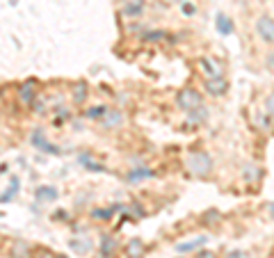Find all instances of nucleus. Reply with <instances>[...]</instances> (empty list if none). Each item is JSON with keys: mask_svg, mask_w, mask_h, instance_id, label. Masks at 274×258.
I'll return each mask as SVG.
<instances>
[{"mask_svg": "<svg viewBox=\"0 0 274 258\" xmlns=\"http://www.w3.org/2000/svg\"><path fill=\"white\" fill-rule=\"evenodd\" d=\"M187 171L192 174V176H208L210 171H213V158L208 153H203V151H197V153H190L187 158Z\"/></svg>", "mask_w": 274, "mask_h": 258, "instance_id": "1", "label": "nucleus"}, {"mask_svg": "<svg viewBox=\"0 0 274 258\" xmlns=\"http://www.w3.org/2000/svg\"><path fill=\"white\" fill-rule=\"evenodd\" d=\"M16 96H18V101H21V105L32 107V103L37 101V82L28 80V82H23V85H18Z\"/></svg>", "mask_w": 274, "mask_h": 258, "instance_id": "2", "label": "nucleus"}, {"mask_svg": "<svg viewBox=\"0 0 274 258\" xmlns=\"http://www.w3.org/2000/svg\"><path fill=\"white\" fill-rule=\"evenodd\" d=\"M176 103L181 105L183 110H192V107H199V105H203V101H201V96H199L194 89H183V91H178Z\"/></svg>", "mask_w": 274, "mask_h": 258, "instance_id": "3", "label": "nucleus"}, {"mask_svg": "<svg viewBox=\"0 0 274 258\" xmlns=\"http://www.w3.org/2000/svg\"><path fill=\"white\" fill-rule=\"evenodd\" d=\"M30 142H32V144L37 146L39 151H44V153H50V155H60V153H62V151H60V149H57L55 144H50L48 139L44 137V133H41L39 128H37V130L32 133V137H30Z\"/></svg>", "mask_w": 274, "mask_h": 258, "instance_id": "4", "label": "nucleus"}, {"mask_svg": "<svg viewBox=\"0 0 274 258\" xmlns=\"http://www.w3.org/2000/svg\"><path fill=\"white\" fill-rule=\"evenodd\" d=\"M256 30H258V37L267 44H274V21L270 16H260L256 23Z\"/></svg>", "mask_w": 274, "mask_h": 258, "instance_id": "5", "label": "nucleus"}, {"mask_svg": "<svg viewBox=\"0 0 274 258\" xmlns=\"http://www.w3.org/2000/svg\"><path fill=\"white\" fill-rule=\"evenodd\" d=\"M121 123H123V114H121L119 110H107V114L101 119V128L114 130V128H119Z\"/></svg>", "mask_w": 274, "mask_h": 258, "instance_id": "6", "label": "nucleus"}, {"mask_svg": "<svg viewBox=\"0 0 274 258\" xmlns=\"http://www.w3.org/2000/svg\"><path fill=\"white\" fill-rule=\"evenodd\" d=\"M226 87H228V85H226V80L222 76H219V78H210V80L206 82V89H208V94H213V96H222L226 91Z\"/></svg>", "mask_w": 274, "mask_h": 258, "instance_id": "7", "label": "nucleus"}, {"mask_svg": "<svg viewBox=\"0 0 274 258\" xmlns=\"http://www.w3.org/2000/svg\"><path fill=\"white\" fill-rule=\"evenodd\" d=\"M144 251H146L144 242L137 240V238H133V240L126 244V256H128V258H142V256H144Z\"/></svg>", "mask_w": 274, "mask_h": 258, "instance_id": "8", "label": "nucleus"}, {"mask_svg": "<svg viewBox=\"0 0 274 258\" xmlns=\"http://www.w3.org/2000/svg\"><path fill=\"white\" fill-rule=\"evenodd\" d=\"M151 176H153V171L146 169V167H142V165H139V167H135V169H133L128 176H126V181H128V183H139V181L151 178Z\"/></svg>", "mask_w": 274, "mask_h": 258, "instance_id": "9", "label": "nucleus"}, {"mask_svg": "<svg viewBox=\"0 0 274 258\" xmlns=\"http://www.w3.org/2000/svg\"><path fill=\"white\" fill-rule=\"evenodd\" d=\"M73 103L76 105H82L85 103V98H87V82H76L73 85Z\"/></svg>", "mask_w": 274, "mask_h": 258, "instance_id": "10", "label": "nucleus"}, {"mask_svg": "<svg viewBox=\"0 0 274 258\" xmlns=\"http://www.w3.org/2000/svg\"><path fill=\"white\" fill-rule=\"evenodd\" d=\"M142 9H144V5H142V0H133V2H128V5L123 7V16H128V18H137L139 14H142Z\"/></svg>", "mask_w": 274, "mask_h": 258, "instance_id": "11", "label": "nucleus"}, {"mask_svg": "<svg viewBox=\"0 0 274 258\" xmlns=\"http://www.w3.org/2000/svg\"><path fill=\"white\" fill-rule=\"evenodd\" d=\"M206 117H208V110H206L203 105H199V107H192V110H187V119L192 121V123H201Z\"/></svg>", "mask_w": 274, "mask_h": 258, "instance_id": "12", "label": "nucleus"}, {"mask_svg": "<svg viewBox=\"0 0 274 258\" xmlns=\"http://www.w3.org/2000/svg\"><path fill=\"white\" fill-rule=\"evenodd\" d=\"M199 64L203 66V71H206V76L208 78H219L222 76V71H219V66L215 64V62H210V60H206V57H201V62Z\"/></svg>", "mask_w": 274, "mask_h": 258, "instance_id": "13", "label": "nucleus"}, {"mask_svg": "<svg viewBox=\"0 0 274 258\" xmlns=\"http://www.w3.org/2000/svg\"><path fill=\"white\" fill-rule=\"evenodd\" d=\"M206 242H208V238L201 235V238H197V240H192V242H183V244H178L176 249L178 251H194V249H199V247H203Z\"/></svg>", "mask_w": 274, "mask_h": 258, "instance_id": "14", "label": "nucleus"}, {"mask_svg": "<svg viewBox=\"0 0 274 258\" xmlns=\"http://www.w3.org/2000/svg\"><path fill=\"white\" fill-rule=\"evenodd\" d=\"M215 23H217V30L222 34H231V32H233V21H231L228 16H224V14H219Z\"/></svg>", "mask_w": 274, "mask_h": 258, "instance_id": "15", "label": "nucleus"}, {"mask_svg": "<svg viewBox=\"0 0 274 258\" xmlns=\"http://www.w3.org/2000/svg\"><path fill=\"white\" fill-rule=\"evenodd\" d=\"M57 190L55 187H39L37 190V201H55Z\"/></svg>", "mask_w": 274, "mask_h": 258, "instance_id": "16", "label": "nucleus"}, {"mask_svg": "<svg viewBox=\"0 0 274 258\" xmlns=\"http://www.w3.org/2000/svg\"><path fill=\"white\" fill-rule=\"evenodd\" d=\"M18 187H21V183H18V178H12V187H9L7 192H2V194H0V203H9V201H12V199L16 197Z\"/></svg>", "mask_w": 274, "mask_h": 258, "instance_id": "17", "label": "nucleus"}, {"mask_svg": "<svg viewBox=\"0 0 274 258\" xmlns=\"http://www.w3.org/2000/svg\"><path fill=\"white\" fill-rule=\"evenodd\" d=\"M105 114H107V107H105V105H94V107H89L87 112H85V117H87V119H103Z\"/></svg>", "mask_w": 274, "mask_h": 258, "instance_id": "18", "label": "nucleus"}, {"mask_svg": "<svg viewBox=\"0 0 274 258\" xmlns=\"http://www.w3.org/2000/svg\"><path fill=\"white\" fill-rule=\"evenodd\" d=\"M101 249H103V256H112L114 251V238H110V235H103V240H101Z\"/></svg>", "mask_w": 274, "mask_h": 258, "instance_id": "19", "label": "nucleus"}, {"mask_svg": "<svg viewBox=\"0 0 274 258\" xmlns=\"http://www.w3.org/2000/svg\"><path fill=\"white\" fill-rule=\"evenodd\" d=\"M80 162L87 167V169H91V171H103V165H98V162H94L91 158H89V153H85V155H80Z\"/></svg>", "mask_w": 274, "mask_h": 258, "instance_id": "20", "label": "nucleus"}, {"mask_svg": "<svg viewBox=\"0 0 274 258\" xmlns=\"http://www.w3.org/2000/svg\"><path fill=\"white\" fill-rule=\"evenodd\" d=\"M69 244H71V247H73V249H76V251H82V254H85V251H89V249H91V242H87V240H85V242L71 240V242H69Z\"/></svg>", "mask_w": 274, "mask_h": 258, "instance_id": "21", "label": "nucleus"}, {"mask_svg": "<svg viewBox=\"0 0 274 258\" xmlns=\"http://www.w3.org/2000/svg\"><path fill=\"white\" fill-rule=\"evenodd\" d=\"M30 258H55V256H53V251L44 249V247H37V249L32 251V256H30Z\"/></svg>", "mask_w": 274, "mask_h": 258, "instance_id": "22", "label": "nucleus"}, {"mask_svg": "<svg viewBox=\"0 0 274 258\" xmlns=\"http://www.w3.org/2000/svg\"><path fill=\"white\" fill-rule=\"evenodd\" d=\"M112 210L114 208H110V210H94V212H91V217H94V219H110V217H112Z\"/></svg>", "mask_w": 274, "mask_h": 258, "instance_id": "23", "label": "nucleus"}, {"mask_svg": "<svg viewBox=\"0 0 274 258\" xmlns=\"http://www.w3.org/2000/svg\"><path fill=\"white\" fill-rule=\"evenodd\" d=\"M162 37H167V34L160 32V30H158V32H146L144 34V39H149V41H160Z\"/></svg>", "mask_w": 274, "mask_h": 258, "instance_id": "24", "label": "nucleus"}, {"mask_svg": "<svg viewBox=\"0 0 274 258\" xmlns=\"http://www.w3.org/2000/svg\"><path fill=\"white\" fill-rule=\"evenodd\" d=\"M265 110H267V114H270V117H274V94H270V96H267Z\"/></svg>", "mask_w": 274, "mask_h": 258, "instance_id": "25", "label": "nucleus"}, {"mask_svg": "<svg viewBox=\"0 0 274 258\" xmlns=\"http://www.w3.org/2000/svg\"><path fill=\"white\" fill-rule=\"evenodd\" d=\"M181 5H183V12H185L187 16H192V14H197V7H194L192 2H185V0H183Z\"/></svg>", "mask_w": 274, "mask_h": 258, "instance_id": "26", "label": "nucleus"}, {"mask_svg": "<svg viewBox=\"0 0 274 258\" xmlns=\"http://www.w3.org/2000/svg\"><path fill=\"white\" fill-rule=\"evenodd\" d=\"M226 258H249L247 251H231V254H226Z\"/></svg>", "mask_w": 274, "mask_h": 258, "instance_id": "27", "label": "nucleus"}, {"mask_svg": "<svg viewBox=\"0 0 274 258\" xmlns=\"http://www.w3.org/2000/svg\"><path fill=\"white\" fill-rule=\"evenodd\" d=\"M197 258H215V256H213V254H208V251H203V254H199Z\"/></svg>", "mask_w": 274, "mask_h": 258, "instance_id": "28", "label": "nucleus"}, {"mask_svg": "<svg viewBox=\"0 0 274 258\" xmlns=\"http://www.w3.org/2000/svg\"><path fill=\"white\" fill-rule=\"evenodd\" d=\"M55 217H57V219H60V217H64V219H66V217H69V215H66L64 210H60V212H55Z\"/></svg>", "mask_w": 274, "mask_h": 258, "instance_id": "29", "label": "nucleus"}, {"mask_svg": "<svg viewBox=\"0 0 274 258\" xmlns=\"http://www.w3.org/2000/svg\"><path fill=\"white\" fill-rule=\"evenodd\" d=\"M167 2H183V0H167Z\"/></svg>", "mask_w": 274, "mask_h": 258, "instance_id": "30", "label": "nucleus"}, {"mask_svg": "<svg viewBox=\"0 0 274 258\" xmlns=\"http://www.w3.org/2000/svg\"><path fill=\"white\" fill-rule=\"evenodd\" d=\"M270 210H272V215H274V203H272V206H270Z\"/></svg>", "mask_w": 274, "mask_h": 258, "instance_id": "31", "label": "nucleus"}, {"mask_svg": "<svg viewBox=\"0 0 274 258\" xmlns=\"http://www.w3.org/2000/svg\"><path fill=\"white\" fill-rule=\"evenodd\" d=\"M55 258H57V256H55Z\"/></svg>", "mask_w": 274, "mask_h": 258, "instance_id": "32", "label": "nucleus"}]
</instances>
